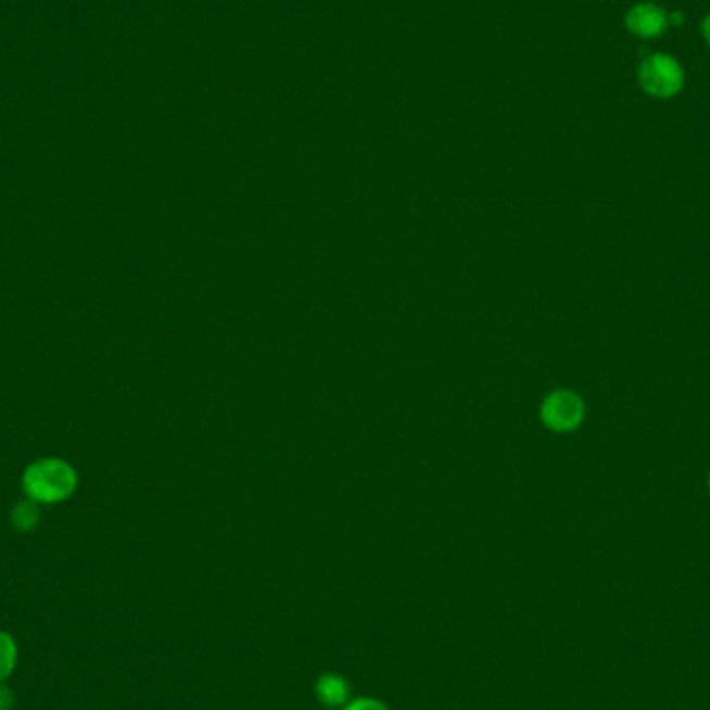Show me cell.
I'll return each instance as SVG.
<instances>
[{
  "label": "cell",
  "instance_id": "6",
  "mask_svg": "<svg viewBox=\"0 0 710 710\" xmlns=\"http://www.w3.org/2000/svg\"><path fill=\"white\" fill-rule=\"evenodd\" d=\"M15 663H17V646L9 634L0 632V682L11 675Z\"/></svg>",
  "mask_w": 710,
  "mask_h": 710
},
{
  "label": "cell",
  "instance_id": "7",
  "mask_svg": "<svg viewBox=\"0 0 710 710\" xmlns=\"http://www.w3.org/2000/svg\"><path fill=\"white\" fill-rule=\"evenodd\" d=\"M347 696V686L343 684V680L339 677H325L320 682V698L327 702V705H339L343 702Z\"/></svg>",
  "mask_w": 710,
  "mask_h": 710
},
{
  "label": "cell",
  "instance_id": "4",
  "mask_svg": "<svg viewBox=\"0 0 710 710\" xmlns=\"http://www.w3.org/2000/svg\"><path fill=\"white\" fill-rule=\"evenodd\" d=\"M667 25V15L657 4H638L627 13V27L642 38L659 36Z\"/></svg>",
  "mask_w": 710,
  "mask_h": 710
},
{
  "label": "cell",
  "instance_id": "9",
  "mask_svg": "<svg viewBox=\"0 0 710 710\" xmlns=\"http://www.w3.org/2000/svg\"><path fill=\"white\" fill-rule=\"evenodd\" d=\"M347 710H386V709H382L379 702H372V700H359V702H355V705H352V707H350V709Z\"/></svg>",
  "mask_w": 710,
  "mask_h": 710
},
{
  "label": "cell",
  "instance_id": "5",
  "mask_svg": "<svg viewBox=\"0 0 710 710\" xmlns=\"http://www.w3.org/2000/svg\"><path fill=\"white\" fill-rule=\"evenodd\" d=\"M11 523L15 530L20 532H31L38 523H40V509H38V503L34 500H24L20 505L13 507L11 511Z\"/></svg>",
  "mask_w": 710,
  "mask_h": 710
},
{
  "label": "cell",
  "instance_id": "3",
  "mask_svg": "<svg viewBox=\"0 0 710 710\" xmlns=\"http://www.w3.org/2000/svg\"><path fill=\"white\" fill-rule=\"evenodd\" d=\"M543 418L553 430H573L584 420V402L573 391H555L543 405Z\"/></svg>",
  "mask_w": 710,
  "mask_h": 710
},
{
  "label": "cell",
  "instance_id": "2",
  "mask_svg": "<svg viewBox=\"0 0 710 710\" xmlns=\"http://www.w3.org/2000/svg\"><path fill=\"white\" fill-rule=\"evenodd\" d=\"M639 84L648 94L669 98L682 90L684 73L675 59L667 54H655L642 63Z\"/></svg>",
  "mask_w": 710,
  "mask_h": 710
},
{
  "label": "cell",
  "instance_id": "8",
  "mask_svg": "<svg viewBox=\"0 0 710 710\" xmlns=\"http://www.w3.org/2000/svg\"><path fill=\"white\" fill-rule=\"evenodd\" d=\"M13 707V696L4 686H0V710H11Z\"/></svg>",
  "mask_w": 710,
  "mask_h": 710
},
{
  "label": "cell",
  "instance_id": "11",
  "mask_svg": "<svg viewBox=\"0 0 710 710\" xmlns=\"http://www.w3.org/2000/svg\"><path fill=\"white\" fill-rule=\"evenodd\" d=\"M709 489H710V473H709Z\"/></svg>",
  "mask_w": 710,
  "mask_h": 710
},
{
  "label": "cell",
  "instance_id": "1",
  "mask_svg": "<svg viewBox=\"0 0 710 710\" xmlns=\"http://www.w3.org/2000/svg\"><path fill=\"white\" fill-rule=\"evenodd\" d=\"M77 472L69 461L45 457L25 468L22 486L29 500L38 505H56L77 491Z\"/></svg>",
  "mask_w": 710,
  "mask_h": 710
},
{
  "label": "cell",
  "instance_id": "10",
  "mask_svg": "<svg viewBox=\"0 0 710 710\" xmlns=\"http://www.w3.org/2000/svg\"><path fill=\"white\" fill-rule=\"evenodd\" d=\"M702 34H705V38H707V42L710 45V15L705 20V24H702Z\"/></svg>",
  "mask_w": 710,
  "mask_h": 710
}]
</instances>
